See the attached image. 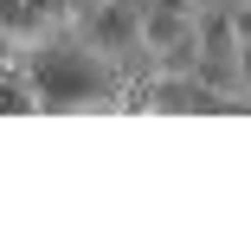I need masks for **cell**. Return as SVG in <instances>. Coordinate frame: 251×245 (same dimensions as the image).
Returning a JSON list of instances; mask_svg holds the SVG:
<instances>
[{
    "label": "cell",
    "mask_w": 251,
    "mask_h": 245,
    "mask_svg": "<svg viewBox=\"0 0 251 245\" xmlns=\"http://www.w3.org/2000/svg\"><path fill=\"white\" fill-rule=\"evenodd\" d=\"M193 52H200V58H238V32H232L226 7H219V13H200V20H193Z\"/></svg>",
    "instance_id": "3"
},
{
    "label": "cell",
    "mask_w": 251,
    "mask_h": 245,
    "mask_svg": "<svg viewBox=\"0 0 251 245\" xmlns=\"http://www.w3.org/2000/svg\"><path fill=\"white\" fill-rule=\"evenodd\" d=\"M90 52L116 65V71H142L148 65V45H142V0H103L90 20Z\"/></svg>",
    "instance_id": "2"
},
{
    "label": "cell",
    "mask_w": 251,
    "mask_h": 245,
    "mask_svg": "<svg viewBox=\"0 0 251 245\" xmlns=\"http://www.w3.org/2000/svg\"><path fill=\"white\" fill-rule=\"evenodd\" d=\"M26 84L39 110H116V78L90 45H45L26 65Z\"/></svg>",
    "instance_id": "1"
},
{
    "label": "cell",
    "mask_w": 251,
    "mask_h": 245,
    "mask_svg": "<svg viewBox=\"0 0 251 245\" xmlns=\"http://www.w3.org/2000/svg\"><path fill=\"white\" fill-rule=\"evenodd\" d=\"M226 20H232L238 45H251V0H232V7H226Z\"/></svg>",
    "instance_id": "5"
},
{
    "label": "cell",
    "mask_w": 251,
    "mask_h": 245,
    "mask_svg": "<svg viewBox=\"0 0 251 245\" xmlns=\"http://www.w3.org/2000/svg\"><path fill=\"white\" fill-rule=\"evenodd\" d=\"M39 110V97L26 84V71H0V116H32Z\"/></svg>",
    "instance_id": "4"
},
{
    "label": "cell",
    "mask_w": 251,
    "mask_h": 245,
    "mask_svg": "<svg viewBox=\"0 0 251 245\" xmlns=\"http://www.w3.org/2000/svg\"><path fill=\"white\" fill-rule=\"evenodd\" d=\"M97 7H103V0H65V13H71V26H84Z\"/></svg>",
    "instance_id": "6"
},
{
    "label": "cell",
    "mask_w": 251,
    "mask_h": 245,
    "mask_svg": "<svg viewBox=\"0 0 251 245\" xmlns=\"http://www.w3.org/2000/svg\"><path fill=\"white\" fill-rule=\"evenodd\" d=\"M238 84H245V104H251V45H238Z\"/></svg>",
    "instance_id": "7"
},
{
    "label": "cell",
    "mask_w": 251,
    "mask_h": 245,
    "mask_svg": "<svg viewBox=\"0 0 251 245\" xmlns=\"http://www.w3.org/2000/svg\"><path fill=\"white\" fill-rule=\"evenodd\" d=\"M161 7H180V13H193V20H200V13H206V0H161Z\"/></svg>",
    "instance_id": "8"
}]
</instances>
